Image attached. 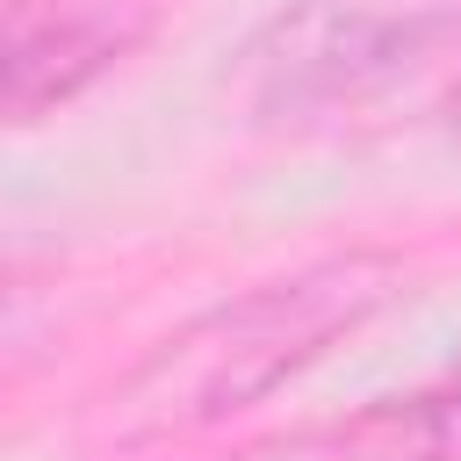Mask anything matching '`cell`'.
Instances as JSON below:
<instances>
[{
  "label": "cell",
  "mask_w": 461,
  "mask_h": 461,
  "mask_svg": "<svg viewBox=\"0 0 461 461\" xmlns=\"http://www.w3.org/2000/svg\"><path fill=\"white\" fill-rule=\"evenodd\" d=\"M396 288H403L396 259L339 252V259L295 267L281 281H259V288L187 317L115 389V432L173 439V432H202V425H223V418L267 403L288 375H303L346 331H360Z\"/></svg>",
  "instance_id": "6da1fadb"
},
{
  "label": "cell",
  "mask_w": 461,
  "mask_h": 461,
  "mask_svg": "<svg viewBox=\"0 0 461 461\" xmlns=\"http://www.w3.org/2000/svg\"><path fill=\"white\" fill-rule=\"evenodd\" d=\"M461 36V0H295L252 43V101L317 115L418 72Z\"/></svg>",
  "instance_id": "7a4b0ae2"
},
{
  "label": "cell",
  "mask_w": 461,
  "mask_h": 461,
  "mask_svg": "<svg viewBox=\"0 0 461 461\" xmlns=\"http://www.w3.org/2000/svg\"><path fill=\"white\" fill-rule=\"evenodd\" d=\"M137 36V0H0V122L79 101Z\"/></svg>",
  "instance_id": "3957f363"
},
{
  "label": "cell",
  "mask_w": 461,
  "mask_h": 461,
  "mask_svg": "<svg viewBox=\"0 0 461 461\" xmlns=\"http://www.w3.org/2000/svg\"><path fill=\"white\" fill-rule=\"evenodd\" d=\"M346 461H461V360L403 396H382L331 425Z\"/></svg>",
  "instance_id": "277c9868"
},
{
  "label": "cell",
  "mask_w": 461,
  "mask_h": 461,
  "mask_svg": "<svg viewBox=\"0 0 461 461\" xmlns=\"http://www.w3.org/2000/svg\"><path fill=\"white\" fill-rule=\"evenodd\" d=\"M447 130H454V137H461V86H454V94H447Z\"/></svg>",
  "instance_id": "5b68a950"
}]
</instances>
